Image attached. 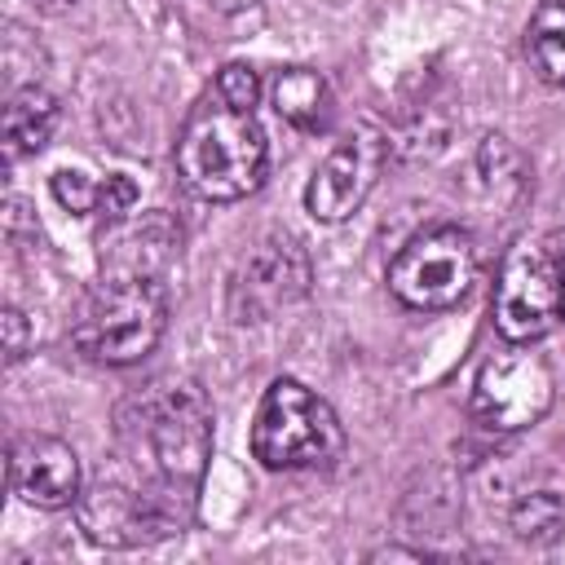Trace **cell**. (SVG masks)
I'll list each match as a JSON object with an SVG mask.
<instances>
[{
	"label": "cell",
	"instance_id": "6da1fadb",
	"mask_svg": "<svg viewBox=\"0 0 565 565\" xmlns=\"http://www.w3.org/2000/svg\"><path fill=\"white\" fill-rule=\"evenodd\" d=\"M265 163L269 146L256 110L230 106L216 88H207L177 132V172L185 190L207 203H234L265 181Z\"/></svg>",
	"mask_w": 565,
	"mask_h": 565
},
{
	"label": "cell",
	"instance_id": "7a4b0ae2",
	"mask_svg": "<svg viewBox=\"0 0 565 565\" xmlns=\"http://www.w3.org/2000/svg\"><path fill=\"white\" fill-rule=\"evenodd\" d=\"M163 327H168L163 282L154 274H115L79 300L71 318V340L93 362L132 366L146 353H154Z\"/></svg>",
	"mask_w": 565,
	"mask_h": 565
},
{
	"label": "cell",
	"instance_id": "3957f363",
	"mask_svg": "<svg viewBox=\"0 0 565 565\" xmlns=\"http://www.w3.org/2000/svg\"><path fill=\"white\" fill-rule=\"evenodd\" d=\"M252 455L269 472L331 468L344 455V424L300 380H274L252 419Z\"/></svg>",
	"mask_w": 565,
	"mask_h": 565
},
{
	"label": "cell",
	"instance_id": "277c9868",
	"mask_svg": "<svg viewBox=\"0 0 565 565\" xmlns=\"http://www.w3.org/2000/svg\"><path fill=\"white\" fill-rule=\"evenodd\" d=\"M141 441L159 481L199 490L212 459V406L203 388L194 380H159L141 397Z\"/></svg>",
	"mask_w": 565,
	"mask_h": 565
},
{
	"label": "cell",
	"instance_id": "5b68a950",
	"mask_svg": "<svg viewBox=\"0 0 565 565\" xmlns=\"http://www.w3.org/2000/svg\"><path fill=\"white\" fill-rule=\"evenodd\" d=\"M477 269H481L477 238L463 225H433V230L415 234L393 256V265H388V291L406 309L441 313V309H455L472 291Z\"/></svg>",
	"mask_w": 565,
	"mask_h": 565
},
{
	"label": "cell",
	"instance_id": "8992f818",
	"mask_svg": "<svg viewBox=\"0 0 565 565\" xmlns=\"http://www.w3.org/2000/svg\"><path fill=\"white\" fill-rule=\"evenodd\" d=\"M561 318V252L547 238L508 247L494 282V327L508 344H534Z\"/></svg>",
	"mask_w": 565,
	"mask_h": 565
},
{
	"label": "cell",
	"instance_id": "52a82bcc",
	"mask_svg": "<svg viewBox=\"0 0 565 565\" xmlns=\"http://www.w3.org/2000/svg\"><path fill=\"white\" fill-rule=\"evenodd\" d=\"M309 282H313V265H309L305 243L291 234H265L234 265L230 291H225V313L238 327L269 322L278 309L296 305L309 291Z\"/></svg>",
	"mask_w": 565,
	"mask_h": 565
},
{
	"label": "cell",
	"instance_id": "ba28073f",
	"mask_svg": "<svg viewBox=\"0 0 565 565\" xmlns=\"http://www.w3.org/2000/svg\"><path fill=\"white\" fill-rule=\"evenodd\" d=\"M552 397L556 384L539 353H499L472 380V419L490 433H521L552 411Z\"/></svg>",
	"mask_w": 565,
	"mask_h": 565
},
{
	"label": "cell",
	"instance_id": "9c48e42d",
	"mask_svg": "<svg viewBox=\"0 0 565 565\" xmlns=\"http://www.w3.org/2000/svg\"><path fill=\"white\" fill-rule=\"evenodd\" d=\"M384 159H388V146H384V137L375 128L349 132L313 168V177L305 185V212L313 221H322V225L349 221L366 203V194L375 190V181L384 172Z\"/></svg>",
	"mask_w": 565,
	"mask_h": 565
},
{
	"label": "cell",
	"instance_id": "30bf717a",
	"mask_svg": "<svg viewBox=\"0 0 565 565\" xmlns=\"http://www.w3.org/2000/svg\"><path fill=\"white\" fill-rule=\"evenodd\" d=\"M9 486L26 508L62 512L79 503V455L49 433H22L9 446Z\"/></svg>",
	"mask_w": 565,
	"mask_h": 565
},
{
	"label": "cell",
	"instance_id": "8fae6325",
	"mask_svg": "<svg viewBox=\"0 0 565 565\" xmlns=\"http://www.w3.org/2000/svg\"><path fill=\"white\" fill-rule=\"evenodd\" d=\"M269 102H274L278 119L291 124L296 132H327L331 128V115H335L331 84L318 71H309V66L278 71V79L269 88Z\"/></svg>",
	"mask_w": 565,
	"mask_h": 565
},
{
	"label": "cell",
	"instance_id": "7c38bea8",
	"mask_svg": "<svg viewBox=\"0 0 565 565\" xmlns=\"http://www.w3.org/2000/svg\"><path fill=\"white\" fill-rule=\"evenodd\" d=\"M62 110H57V97L40 84H26L18 93H9V106H4V159L18 163L26 154H40L57 128Z\"/></svg>",
	"mask_w": 565,
	"mask_h": 565
},
{
	"label": "cell",
	"instance_id": "4fadbf2b",
	"mask_svg": "<svg viewBox=\"0 0 565 565\" xmlns=\"http://www.w3.org/2000/svg\"><path fill=\"white\" fill-rule=\"evenodd\" d=\"M525 53L543 84H565V0H543L525 26Z\"/></svg>",
	"mask_w": 565,
	"mask_h": 565
},
{
	"label": "cell",
	"instance_id": "5bb4252c",
	"mask_svg": "<svg viewBox=\"0 0 565 565\" xmlns=\"http://www.w3.org/2000/svg\"><path fill=\"white\" fill-rule=\"evenodd\" d=\"M512 534L521 543H534V547H547L565 534V499L556 490H530L512 503V516H508Z\"/></svg>",
	"mask_w": 565,
	"mask_h": 565
},
{
	"label": "cell",
	"instance_id": "9a60e30c",
	"mask_svg": "<svg viewBox=\"0 0 565 565\" xmlns=\"http://www.w3.org/2000/svg\"><path fill=\"white\" fill-rule=\"evenodd\" d=\"M230 106H243V110H256V102H260V75L247 66V62H230V66H221V75H216V84H212Z\"/></svg>",
	"mask_w": 565,
	"mask_h": 565
},
{
	"label": "cell",
	"instance_id": "2e32d148",
	"mask_svg": "<svg viewBox=\"0 0 565 565\" xmlns=\"http://www.w3.org/2000/svg\"><path fill=\"white\" fill-rule=\"evenodd\" d=\"M97 185H102V181H93V177H84V172H71V168L53 172V199H57L66 212H75V216L97 212Z\"/></svg>",
	"mask_w": 565,
	"mask_h": 565
},
{
	"label": "cell",
	"instance_id": "e0dca14e",
	"mask_svg": "<svg viewBox=\"0 0 565 565\" xmlns=\"http://www.w3.org/2000/svg\"><path fill=\"white\" fill-rule=\"evenodd\" d=\"M137 203V181L124 177V172H110L102 185H97V212L110 216V221H124Z\"/></svg>",
	"mask_w": 565,
	"mask_h": 565
},
{
	"label": "cell",
	"instance_id": "ac0fdd59",
	"mask_svg": "<svg viewBox=\"0 0 565 565\" xmlns=\"http://www.w3.org/2000/svg\"><path fill=\"white\" fill-rule=\"evenodd\" d=\"M0 327H4V362L18 366L26 358V318H22V309L9 305L4 318H0Z\"/></svg>",
	"mask_w": 565,
	"mask_h": 565
},
{
	"label": "cell",
	"instance_id": "d6986e66",
	"mask_svg": "<svg viewBox=\"0 0 565 565\" xmlns=\"http://www.w3.org/2000/svg\"><path fill=\"white\" fill-rule=\"evenodd\" d=\"M203 4H212V9H221V13H243V9H256L260 0H203Z\"/></svg>",
	"mask_w": 565,
	"mask_h": 565
},
{
	"label": "cell",
	"instance_id": "ffe728a7",
	"mask_svg": "<svg viewBox=\"0 0 565 565\" xmlns=\"http://www.w3.org/2000/svg\"><path fill=\"white\" fill-rule=\"evenodd\" d=\"M35 9H49V13H62V9H71V4H79V0H31Z\"/></svg>",
	"mask_w": 565,
	"mask_h": 565
},
{
	"label": "cell",
	"instance_id": "44dd1931",
	"mask_svg": "<svg viewBox=\"0 0 565 565\" xmlns=\"http://www.w3.org/2000/svg\"><path fill=\"white\" fill-rule=\"evenodd\" d=\"M561 313H565V252H561Z\"/></svg>",
	"mask_w": 565,
	"mask_h": 565
}]
</instances>
